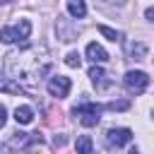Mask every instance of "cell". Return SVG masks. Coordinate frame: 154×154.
I'll list each match as a JSON object with an SVG mask.
<instances>
[{
    "mask_svg": "<svg viewBox=\"0 0 154 154\" xmlns=\"http://www.w3.org/2000/svg\"><path fill=\"white\" fill-rule=\"evenodd\" d=\"M65 65H67V67H79V65H82V55H79L77 51H70V53L65 55Z\"/></svg>",
    "mask_w": 154,
    "mask_h": 154,
    "instance_id": "16",
    "label": "cell"
},
{
    "mask_svg": "<svg viewBox=\"0 0 154 154\" xmlns=\"http://www.w3.org/2000/svg\"><path fill=\"white\" fill-rule=\"evenodd\" d=\"M70 87H72L70 77H63V75L51 77V79H48V84H46L48 94H51V96H55V99H65V96L70 94Z\"/></svg>",
    "mask_w": 154,
    "mask_h": 154,
    "instance_id": "6",
    "label": "cell"
},
{
    "mask_svg": "<svg viewBox=\"0 0 154 154\" xmlns=\"http://www.w3.org/2000/svg\"><path fill=\"white\" fill-rule=\"evenodd\" d=\"M84 55H87V60H89V63H96V65H101V63H106V60H108V53H106V48H103L101 43H96V41L87 43V48H84Z\"/></svg>",
    "mask_w": 154,
    "mask_h": 154,
    "instance_id": "8",
    "label": "cell"
},
{
    "mask_svg": "<svg viewBox=\"0 0 154 154\" xmlns=\"http://www.w3.org/2000/svg\"><path fill=\"white\" fill-rule=\"evenodd\" d=\"M108 75L103 72V67H99L96 63H94V67L89 70V79H91V84L96 87V89H106L108 84H111V79H106Z\"/></svg>",
    "mask_w": 154,
    "mask_h": 154,
    "instance_id": "9",
    "label": "cell"
},
{
    "mask_svg": "<svg viewBox=\"0 0 154 154\" xmlns=\"http://www.w3.org/2000/svg\"><path fill=\"white\" fill-rule=\"evenodd\" d=\"M65 7H67V14L72 19H82L87 14V2L84 0H65Z\"/></svg>",
    "mask_w": 154,
    "mask_h": 154,
    "instance_id": "11",
    "label": "cell"
},
{
    "mask_svg": "<svg viewBox=\"0 0 154 154\" xmlns=\"http://www.w3.org/2000/svg\"><path fill=\"white\" fill-rule=\"evenodd\" d=\"M101 111H103V106L91 103V101H82L79 106H75V108H72V116H75V118H79V123H82V125L91 128V125H96V123H99Z\"/></svg>",
    "mask_w": 154,
    "mask_h": 154,
    "instance_id": "3",
    "label": "cell"
},
{
    "mask_svg": "<svg viewBox=\"0 0 154 154\" xmlns=\"http://www.w3.org/2000/svg\"><path fill=\"white\" fill-rule=\"evenodd\" d=\"M144 17H147V22H154V19H152V17H154V10H152V7H147V12H144Z\"/></svg>",
    "mask_w": 154,
    "mask_h": 154,
    "instance_id": "19",
    "label": "cell"
},
{
    "mask_svg": "<svg viewBox=\"0 0 154 154\" xmlns=\"http://www.w3.org/2000/svg\"><path fill=\"white\" fill-rule=\"evenodd\" d=\"M2 2H7V0H0V5H2Z\"/></svg>",
    "mask_w": 154,
    "mask_h": 154,
    "instance_id": "21",
    "label": "cell"
},
{
    "mask_svg": "<svg viewBox=\"0 0 154 154\" xmlns=\"http://www.w3.org/2000/svg\"><path fill=\"white\" fill-rule=\"evenodd\" d=\"M75 149H77L79 154H91V149H94V142H91V137H89V135H82V137H77V142H75Z\"/></svg>",
    "mask_w": 154,
    "mask_h": 154,
    "instance_id": "14",
    "label": "cell"
},
{
    "mask_svg": "<svg viewBox=\"0 0 154 154\" xmlns=\"http://www.w3.org/2000/svg\"><path fill=\"white\" fill-rule=\"evenodd\" d=\"M36 140H41V137H36V135H31V132H14L5 144H0V149H26L31 142H36Z\"/></svg>",
    "mask_w": 154,
    "mask_h": 154,
    "instance_id": "7",
    "label": "cell"
},
{
    "mask_svg": "<svg viewBox=\"0 0 154 154\" xmlns=\"http://www.w3.org/2000/svg\"><path fill=\"white\" fill-rule=\"evenodd\" d=\"M29 34H31V22L19 19L17 24H10V26L0 29V41L2 43H19V41H26Z\"/></svg>",
    "mask_w": 154,
    "mask_h": 154,
    "instance_id": "2",
    "label": "cell"
},
{
    "mask_svg": "<svg viewBox=\"0 0 154 154\" xmlns=\"http://www.w3.org/2000/svg\"><path fill=\"white\" fill-rule=\"evenodd\" d=\"M128 53H130L135 60H144V58H147V46H144L142 41H132V43H128Z\"/></svg>",
    "mask_w": 154,
    "mask_h": 154,
    "instance_id": "13",
    "label": "cell"
},
{
    "mask_svg": "<svg viewBox=\"0 0 154 154\" xmlns=\"http://www.w3.org/2000/svg\"><path fill=\"white\" fill-rule=\"evenodd\" d=\"M5 123H7V108H5L2 103H0V128H2Z\"/></svg>",
    "mask_w": 154,
    "mask_h": 154,
    "instance_id": "17",
    "label": "cell"
},
{
    "mask_svg": "<svg viewBox=\"0 0 154 154\" xmlns=\"http://www.w3.org/2000/svg\"><path fill=\"white\" fill-rule=\"evenodd\" d=\"M14 120H17L19 125H29V123L34 120V108H31V106H17V108H14Z\"/></svg>",
    "mask_w": 154,
    "mask_h": 154,
    "instance_id": "12",
    "label": "cell"
},
{
    "mask_svg": "<svg viewBox=\"0 0 154 154\" xmlns=\"http://www.w3.org/2000/svg\"><path fill=\"white\" fill-rule=\"evenodd\" d=\"M99 34L106 36L108 41H120V31H116V29H111V26H106V24H99Z\"/></svg>",
    "mask_w": 154,
    "mask_h": 154,
    "instance_id": "15",
    "label": "cell"
},
{
    "mask_svg": "<svg viewBox=\"0 0 154 154\" xmlns=\"http://www.w3.org/2000/svg\"><path fill=\"white\" fill-rule=\"evenodd\" d=\"M0 91H5V94H22L24 87L17 79H12L10 75H0Z\"/></svg>",
    "mask_w": 154,
    "mask_h": 154,
    "instance_id": "10",
    "label": "cell"
},
{
    "mask_svg": "<svg viewBox=\"0 0 154 154\" xmlns=\"http://www.w3.org/2000/svg\"><path fill=\"white\" fill-rule=\"evenodd\" d=\"M130 140H132V130H128V128L106 130V147H111V149H120V147L130 144Z\"/></svg>",
    "mask_w": 154,
    "mask_h": 154,
    "instance_id": "5",
    "label": "cell"
},
{
    "mask_svg": "<svg viewBox=\"0 0 154 154\" xmlns=\"http://www.w3.org/2000/svg\"><path fill=\"white\" fill-rule=\"evenodd\" d=\"M101 2H118V5H120L123 0H101Z\"/></svg>",
    "mask_w": 154,
    "mask_h": 154,
    "instance_id": "20",
    "label": "cell"
},
{
    "mask_svg": "<svg viewBox=\"0 0 154 154\" xmlns=\"http://www.w3.org/2000/svg\"><path fill=\"white\" fill-rule=\"evenodd\" d=\"M53 144H55V147L65 144V137H63V135H55V137H53Z\"/></svg>",
    "mask_w": 154,
    "mask_h": 154,
    "instance_id": "18",
    "label": "cell"
},
{
    "mask_svg": "<svg viewBox=\"0 0 154 154\" xmlns=\"http://www.w3.org/2000/svg\"><path fill=\"white\" fill-rule=\"evenodd\" d=\"M123 84L128 87V91H132V94H142V91L149 87V75L142 72V70H128L125 77H123Z\"/></svg>",
    "mask_w": 154,
    "mask_h": 154,
    "instance_id": "4",
    "label": "cell"
},
{
    "mask_svg": "<svg viewBox=\"0 0 154 154\" xmlns=\"http://www.w3.org/2000/svg\"><path fill=\"white\" fill-rule=\"evenodd\" d=\"M53 60L51 53L43 43L38 46H24L19 51H12L5 55V70L12 79H17L22 87H31L38 84V79H43L51 70Z\"/></svg>",
    "mask_w": 154,
    "mask_h": 154,
    "instance_id": "1",
    "label": "cell"
}]
</instances>
